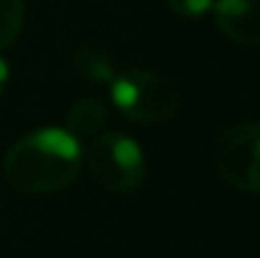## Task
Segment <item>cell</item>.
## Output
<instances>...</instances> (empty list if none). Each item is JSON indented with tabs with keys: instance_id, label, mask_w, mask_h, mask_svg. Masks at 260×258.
Returning <instances> with one entry per match:
<instances>
[{
	"instance_id": "1",
	"label": "cell",
	"mask_w": 260,
	"mask_h": 258,
	"mask_svg": "<svg viewBox=\"0 0 260 258\" xmlns=\"http://www.w3.org/2000/svg\"><path fill=\"white\" fill-rule=\"evenodd\" d=\"M81 165V145L69 129H38L8 150L3 175L18 192L46 195L66 190L79 177Z\"/></svg>"
},
{
	"instance_id": "2",
	"label": "cell",
	"mask_w": 260,
	"mask_h": 258,
	"mask_svg": "<svg viewBox=\"0 0 260 258\" xmlns=\"http://www.w3.org/2000/svg\"><path fill=\"white\" fill-rule=\"evenodd\" d=\"M114 106L132 122L165 124L179 109V91L170 79L149 69H126L111 81Z\"/></svg>"
},
{
	"instance_id": "3",
	"label": "cell",
	"mask_w": 260,
	"mask_h": 258,
	"mask_svg": "<svg viewBox=\"0 0 260 258\" xmlns=\"http://www.w3.org/2000/svg\"><path fill=\"white\" fill-rule=\"evenodd\" d=\"M86 165L93 180L104 190L119 195L134 192L144 182L147 172L142 147L132 137L119 132H106L93 137L86 152Z\"/></svg>"
},
{
	"instance_id": "4",
	"label": "cell",
	"mask_w": 260,
	"mask_h": 258,
	"mask_svg": "<svg viewBox=\"0 0 260 258\" xmlns=\"http://www.w3.org/2000/svg\"><path fill=\"white\" fill-rule=\"evenodd\" d=\"M215 170L235 190L260 192V122H243L220 134Z\"/></svg>"
},
{
	"instance_id": "5",
	"label": "cell",
	"mask_w": 260,
	"mask_h": 258,
	"mask_svg": "<svg viewBox=\"0 0 260 258\" xmlns=\"http://www.w3.org/2000/svg\"><path fill=\"white\" fill-rule=\"evenodd\" d=\"M215 23L238 46H260V0H215Z\"/></svg>"
},
{
	"instance_id": "6",
	"label": "cell",
	"mask_w": 260,
	"mask_h": 258,
	"mask_svg": "<svg viewBox=\"0 0 260 258\" xmlns=\"http://www.w3.org/2000/svg\"><path fill=\"white\" fill-rule=\"evenodd\" d=\"M106 119H109V109L104 106V101L86 96L69 109L66 127L74 137H96L106 127Z\"/></svg>"
},
{
	"instance_id": "7",
	"label": "cell",
	"mask_w": 260,
	"mask_h": 258,
	"mask_svg": "<svg viewBox=\"0 0 260 258\" xmlns=\"http://www.w3.org/2000/svg\"><path fill=\"white\" fill-rule=\"evenodd\" d=\"M74 69L79 71L81 79H86L88 84H111L116 76L114 61L106 51H101L99 46H79L74 59H71Z\"/></svg>"
},
{
	"instance_id": "8",
	"label": "cell",
	"mask_w": 260,
	"mask_h": 258,
	"mask_svg": "<svg viewBox=\"0 0 260 258\" xmlns=\"http://www.w3.org/2000/svg\"><path fill=\"white\" fill-rule=\"evenodd\" d=\"M25 23L23 0H0V51L15 43Z\"/></svg>"
},
{
	"instance_id": "9",
	"label": "cell",
	"mask_w": 260,
	"mask_h": 258,
	"mask_svg": "<svg viewBox=\"0 0 260 258\" xmlns=\"http://www.w3.org/2000/svg\"><path fill=\"white\" fill-rule=\"evenodd\" d=\"M170 8L179 18H187V20H194V18H202L212 10L215 0H167Z\"/></svg>"
},
{
	"instance_id": "10",
	"label": "cell",
	"mask_w": 260,
	"mask_h": 258,
	"mask_svg": "<svg viewBox=\"0 0 260 258\" xmlns=\"http://www.w3.org/2000/svg\"><path fill=\"white\" fill-rule=\"evenodd\" d=\"M8 79H10V69H8L5 59L0 56V96H3V94H5V89H8Z\"/></svg>"
}]
</instances>
